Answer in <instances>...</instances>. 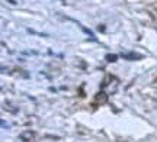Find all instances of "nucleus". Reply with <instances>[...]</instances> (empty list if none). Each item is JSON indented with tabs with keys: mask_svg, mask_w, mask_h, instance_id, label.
Returning a JSON list of instances; mask_svg holds the SVG:
<instances>
[{
	"mask_svg": "<svg viewBox=\"0 0 157 142\" xmlns=\"http://www.w3.org/2000/svg\"><path fill=\"white\" fill-rule=\"evenodd\" d=\"M7 2H9L10 5H16V2H15V0H7Z\"/></svg>",
	"mask_w": 157,
	"mask_h": 142,
	"instance_id": "nucleus-3",
	"label": "nucleus"
},
{
	"mask_svg": "<svg viewBox=\"0 0 157 142\" xmlns=\"http://www.w3.org/2000/svg\"><path fill=\"white\" fill-rule=\"evenodd\" d=\"M117 58H118V55H115V54H108L106 55V61H109V63H113V61H117Z\"/></svg>",
	"mask_w": 157,
	"mask_h": 142,
	"instance_id": "nucleus-2",
	"label": "nucleus"
},
{
	"mask_svg": "<svg viewBox=\"0 0 157 142\" xmlns=\"http://www.w3.org/2000/svg\"><path fill=\"white\" fill-rule=\"evenodd\" d=\"M122 57L127 58V60H131V61H134L135 58H141L143 55H140V54H134V52H132V54H125V55H122Z\"/></svg>",
	"mask_w": 157,
	"mask_h": 142,
	"instance_id": "nucleus-1",
	"label": "nucleus"
}]
</instances>
